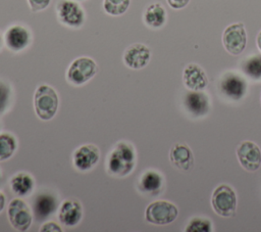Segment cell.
<instances>
[{
    "mask_svg": "<svg viewBox=\"0 0 261 232\" xmlns=\"http://www.w3.org/2000/svg\"><path fill=\"white\" fill-rule=\"evenodd\" d=\"M136 166V150L134 146L125 141L115 144L108 158V172L116 177L128 175Z\"/></svg>",
    "mask_w": 261,
    "mask_h": 232,
    "instance_id": "6da1fadb",
    "label": "cell"
},
{
    "mask_svg": "<svg viewBox=\"0 0 261 232\" xmlns=\"http://www.w3.org/2000/svg\"><path fill=\"white\" fill-rule=\"evenodd\" d=\"M34 107L42 121L51 120L57 112L58 95L49 85L39 86L34 94Z\"/></svg>",
    "mask_w": 261,
    "mask_h": 232,
    "instance_id": "7a4b0ae2",
    "label": "cell"
},
{
    "mask_svg": "<svg viewBox=\"0 0 261 232\" xmlns=\"http://www.w3.org/2000/svg\"><path fill=\"white\" fill-rule=\"evenodd\" d=\"M211 204L217 215L224 218L232 217L237 210V195L234 190L226 184L217 186L212 193Z\"/></svg>",
    "mask_w": 261,
    "mask_h": 232,
    "instance_id": "3957f363",
    "label": "cell"
},
{
    "mask_svg": "<svg viewBox=\"0 0 261 232\" xmlns=\"http://www.w3.org/2000/svg\"><path fill=\"white\" fill-rule=\"evenodd\" d=\"M178 215L177 207L166 200L151 202L145 211V219L154 225H167L172 223Z\"/></svg>",
    "mask_w": 261,
    "mask_h": 232,
    "instance_id": "277c9868",
    "label": "cell"
},
{
    "mask_svg": "<svg viewBox=\"0 0 261 232\" xmlns=\"http://www.w3.org/2000/svg\"><path fill=\"white\" fill-rule=\"evenodd\" d=\"M98 72V66L96 62L86 56L77 57L74 59L66 73V78L68 82L73 85H83L92 79Z\"/></svg>",
    "mask_w": 261,
    "mask_h": 232,
    "instance_id": "5b68a950",
    "label": "cell"
},
{
    "mask_svg": "<svg viewBox=\"0 0 261 232\" xmlns=\"http://www.w3.org/2000/svg\"><path fill=\"white\" fill-rule=\"evenodd\" d=\"M222 43L225 50L232 54H241L247 45V33L242 22L231 24L225 28L222 35Z\"/></svg>",
    "mask_w": 261,
    "mask_h": 232,
    "instance_id": "8992f818",
    "label": "cell"
},
{
    "mask_svg": "<svg viewBox=\"0 0 261 232\" xmlns=\"http://www.w3.org/2000/svg\"><path fill=\"white\" fill-rule=\"evenodd\" d=\"M7 216L9 223L17 231H27L31 227L33 221L31 210L20 198H14L9 202Z\"/></svg>",
    "mask_w": 261,
    "mask_h": 232,
    "instance_id": "52a82bcc",
    "label": "cell"
},
{
    "mask_svg": "<svg viewBox=\"0 0 261 232\" xmlns=\"http://www.w3.org/2000/svg\"><path fill=\"white\" fill-rule=\"evenodd\" d=\"M57 15L63 25L71 28H80L85 21V12L74 0H61L58 2Z\"/></svg>",
    "mask_w": 261,
    "mask_h": 232,
    "instance_id": "ba28073f",
    "label": "cell"
},
{
    "mask_svg": "<svg viewBox=\"0 0 261 232\" xmlns=\"http://www.w3.org/2000/svg\"><path fill=\"white\" fill-rule=\"evenodd\" d=\"M237 156L241 166L250 172L257 171L261 166V150L252 141H243L237 148Z\"/></svg>",
    "mask_w": 261,
    "mask_h": 232,
    "instance_id": "9c48e42d",
    "label": "cell"
},
{
    "mask_svg": "<svg viewBox=\"0 0 261 232\" xmlns=\"http://www.w3.org/2000/svg\"><path fill=\"white\" fill-rule=\"evenodd\" d=\"M151 58L150 49L141 43L132 44L123 53V61L126 66L133 69L145 67Z\"/></svg>",
    "mask_w": 261,
    "mask_h": 232,
    "instance_id": "30bf717a",
    "label": "cell"
},
{
    "mask_svg": "<svg viewBox=\"0 0 261 232\" xmlns=\"http://www.w3.org/2000/svg\"><path fill=\"white\" fill-rule=\"evenodd\" d=\"M100 150L94 144H84L74 150L72 159L74 167L80 171H89L98 163Z\"/></svg>",
    "mask_w": 261,
    "mask_h": 232,
    "instance_id": "8fae6325",
    "label": "cell"
},
{
    "mask_svg": "<svg viewBox=\"0 0 261 232\" xmlns=\"http://www.w3.org/2000/svg\"><path fill=\"white\" fill-rule=\"evenodd\" d=\"M219 86L221 92L233 100L241 99L247 91L246 81L240 75L231 72L222 76Z\"/></svg>",
    "mask_w": 261,
    "mask_h": 232,
    "instance_id": "7c38bea8",
    "label": "cell"
},
{
    "mask_svg": "<svg viewBox=\"0 0 261 232\" xmlns=\"http://www.w3.org/2000/svg\"><path fill=\"white\" fill-rule=\"evenodd\" d=\"M4 42L6 47L12 51L23 50L31 43L30 31L23 26L14 25L5 32Z\"/></svg>",
    "mask_w": 261,
    "mask_h": 232,
    "instance_id": "4fadbf2b",
    "label": "cell"
},
{
    "mask_svg": "<svg viewBox=\"0 0 261 232\" xmlns=\"http://www.w3.org/2000/svg\"><path fill=\"white\" fill-rule=\"evenodd\" d=\"M182 81L187 88L193 91H200L208 85V78L204 69L196 64L189 63L182 73Z\"/></svg>",
    "mask_w": 261,
    "mask_h": 232,
    "instance_id": "5bb4252c",
    "label": "cell"
},
{
    "mask_svg": "<svg viewBox=\"0 0 261 232\" xmlns=\"http://www.w3.org/2000/svg\"><path fill=\"white\" fill-rule=\"evenodd\" d=\"M83 217V207L80 201L74 199H66L59 206L58 219L67 226L73 227L80 223Z\"/></svg>",
    "mask_w": 261,
    "mask_h": 232,
    "instance_id": "9a60e30c",
    "label": "cell"
},
{
    "mask_svg": "<svg viewBox=\"0 0 261 232\" xmlns=\"http://www.w3.org/2000/svg\"><path fill=\"white\" fill-rule=\"evenodd\" d=\"M185 106L195 117L205 115L209 111V98L200 91H190L185 97Z\"/></svg>",
    "mask_w": 261,
    "mask_h": 232,
    "instance_id": "2e32d148",
    "label": "cell"
},
{
    "mask_svg": "<svg viewBox=\"0 0 261 232\" xmlns=\"http://www.w3.org/2000/svg\"><path fill=\"white\" fill-rule=\"evenodd\" d=\"M171 163L181 171H189L194 165V155L192 150L186 144H174L169 153Z\"/></svg>",
    "mask_w": 261,
    "mask_h": 232,
    "instance_id": "e0dca14e",
    "label": "cell"
},
{
    "mask_svg": "<svg viewBox=\"0 0 261 232\" xmlns=\"http://www.w3.org/2000/svg\"><path fill=\"white\" fill-rule=\"evenodd\" d=\"M57 208V199L54 195L41 193L39 194L33 203L34 216L39 221H43L52 215Z\"/></svg>",
    "mask_w": 261,
    "mask_h": 232,
    "instance_id": "ac0fdd59",
    "label": "cell"
},
{
    "mask_svg": "<svg viewBox=\"0 0 261 232\" xmlns=\"http://www.w3.org/2000/svg\"><path fill=\"white\" fill-rule=\"evenodd\" d=\"M145 24L153 29L161 28L166 21V11L160 3L150 4L144 12Z\"/></svg>",
    "mask_w": 261,
    "mask_h": 232,
    "instance_id": "d6986e66",
    "label": "cell"
},
{
    "mask_svg": "<svg viewBox=\"0 0 261 232\" xmlns=\"http://www.w3.org/2000/svg\"><path fill=\"white\" fill-rule=\"evenodd\" d=\"M34 179L33 177L24 172L15 174L10 180L11 190L18 196H27L32 193L34 189Z\"/></svg>",
    "mask_w": 261,
    "mask_h": 232,
    "instance_id": "ffe728a7",
    "label": "cell"
},
{
    "mask_svg": "<svg viewBox=\"0 0 261 232\" xmlns=\"http://www.w3.org/2000/svg\"><path fill=\"white\" fill-rule=\"evenodd\" d=\"M162 177L159 173L155 171H147L143 174L140 181V187L143 191L155 194L162 187Z\"/></svg>",
    "mask_w": 261,
    "mask_h": 232,
    "instance_id": "44dd1931",
    "label": "cell"
},
{
    "mask_svg": "<svg viewBox=\"0 0 261 232\" xmlns=\"http://www.w3.org/2000/svg\"><path fill=\"white\" fill-rule=\"evenodd\" d=\"M17 142L10 133H0V161L10 158L15 152Z\"/></svg>",
    "mask_w": 261,
    "mask_h": 232,
    "instance_id": "7402d4cb",
    "label": "cell"
},
{
    "mask_svg": "<svg viewBox=\"0 0 261 232\" xmlns=\"http://www.w3.org/2000/svg\"><path fill=\"white\" fill-rule=\"evenodd\" d=\"M242 69L253 80L261 79V54H255L246 59L242 65Z\"/></svg>",
    "mask_w": 261,
    "mask_h": 232,
    "instance_id": "603a6c76",
    "label": "cell"
},
{
    "mask_svg": "<svg viewBox=\"0 0 261 232\" xmlns=\"http://www.w3.org/2000/svg\"><path fill=\"white\" fill-rule=\"evenodd\" d=\"M130 0H104L103 9L106 13L117 16L123 14L129 7Z\"/></svg>",
    "mask_w": 261,
    "mask_h": 232,
    "instance_id": "cb8c5ba5",
    "label": "cell"
},
{
    "mask_svg": "<svg viewBox=\"0 0 261 232\" xmlns=\"http://www.w3.org/2000/svg\"><path fill=\"white\" fill-rule=\"evenodd\" d=\"M186 232H211L212 223L203 218H193L187 225Z\"/></svg>",
    "mask_w": 261,
    "mask_h": 232,
    "instance_id": "d4e9b609",
    "label": "cell"
},
{
    "mask_svg": "<svg viewBox=\"0 0 261 232\" xmlns=\"http://www.w3.org/2000/svg\"><path fill=\"white\" fill-rule=\"evenodd\" d=\"M10 99V88L7 84L0 81V114L5 111Z\"/></svg>",
    "mask_w": 261,
    "mask_h": 232,
    "instance_id": "484cf974",
    "label": "cell"
},
{
    "mask_svg": "<svg viewBox=\"0 0 261 232\" xmlns=\"http://www.w3.org/2000/svg\"><path fill=\"white\" fill-rule=\"evenodd\" d=\"M51 0H28L30 7L33 11H41L48 7Z\"/></svg>",
    "mask_w": 261,
    "mask_h": 232,
    "instance_id": "4316f807",
    "label": "cell"
},
{
    "mask_svg": "<svg viewBox=\"0 0 261 232\" xmlns=\"http://www.w3.org/2000/svg\"><path fill=\"white\" fill-rule=\"evenodd\" d=\"M41 232H61L62 229L55 222H46L40 228Z\"/></svg>",
    "mask_w": 261,
    "mask_h": 232,
    "instance_id": "83f0119b",
    "label": "cell"
},
{
    "mask_svg": "<svg viewBox=\"0 0 261 232\" xmlns=\"http://www.w3.org/2000/svg\"><path fill=\"white\" fill-rule=\"evenodd\" d=\"M168 5L173 8V9H181L184 7H186L190 0H166Z\"/></svg>",
    "mask_w": 261,
    "mask_h": 232,
    "instance_id": "f1b7e54d",
    "label": "cell"
},
{
    "mask_svg": "<svg viewBox=\"0 0 261 232\" xmlns=\"http://www.w3.org/2000/svg\"><path fill=\"white\" fill-rule=\"evenodd\" d=\"M4 206H5V196H4V194L0 191V213L3 211Z\"/></svg>",
    "mask_w": 261,
    "mask_h": 232,
    "instance_id": "f546056e",
    "label": "cell"
},
{
    "mask_svg": "<svg viewBox=\"0 0 261 232\" xmlns=\"http://www.w3.org/2000/svg\"><path fill=\"white\" fill-rule=\"evenodd\" d=\"M256 42H257V46L259 48V50L261 51V31L258 33L257 35V39H256Z\"/></svg>",
    "mask_w": 261,
    "mask_h": 232,
    "instance_id": "4dcf8cb0",
    "label": "cell"
},
{
    "mask_svg": "<svg viewBox=\"0 0 261 232\" xmlns=\"http://www.w3.org/2000/svg\"><path fill=\"white\" fill-rule=\"evenodd\" d=\"M1 44H2V38H1V36H0V48H1Z\"/></svg>",
    "mask_w": 261,
    "mask_h": 232,
    "instance_id": "1f68e13d",
    "label": "cell"
},
{
    "mask_svg": "<svg viewBox=\"0 0 261 232\" xmlns=\"http://www.w3.org/2000/svg\"><path fill=\"white\" fill-rule=\"evenodd\" d=\"M0 179H1V174H0Z\"/></svg>",
    "mask_w": 261,
    "mask_h": 232,
    "instance_id": "d6a6232c",
    "label": "cell"
},
{
    "mask_svg": "<svg viewBox=\"0 0 261 232\" xmlns=\"http://www.w3.org/2000/svg\"><path fill=\"white\" fill-rule=\"evenodd\" d=\"M77 1H82V0H77Z\"/></svg>",
    "mask_w": 261,
    "mask_h": 232,
    "instance_id": "836d02e7",
    "label": "cell"
}]
</instances>
